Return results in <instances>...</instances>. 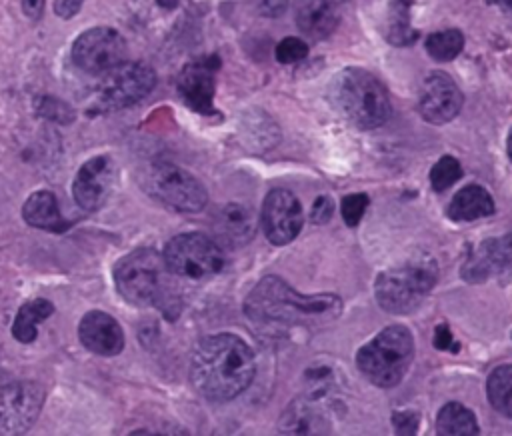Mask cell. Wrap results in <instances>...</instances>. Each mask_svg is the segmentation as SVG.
Here are the masks:
<instances>
[{"label":"cell","mask_w":512,"mask_h":436,"mask_svg":"<svg viewBox=\"0 0 512 436\" xmlns=\"http://www.w3.org/2000/svg\"><path fill=\"white\" fill-rule=\"evenodd\" d=\"M256 372L254 352L234 334H214L200 340L190 362L192 386L212 402L242 394Z\"/></svg>","instance_id":"1"},{"label":"cell","mask_w":512,"mask_h":436,"mask_svg":"<svg viewBox=\"0 0 512 436\" xmlns=\"http://www.w3.org/2000/svg\"><path fill=\"white\" fill-rule=\"evenodd\" d=\"M340 310L342 300L336 294L304 296L278 276H264L244 300V314L262 328L322 326Z\"/></svg>","instance_id":"2"},{"label":"cell","mask_w":512,"mask_h":436,"mask_svg":"<svg viewBox=\"0 0 512 436\" xmlns=\"http://www.w3.org/2000/svg\"><path fill=\"white\" fill-rule=\"evenodd\" d=\"M330 94L340 114L358 128H378L390 118L392 106L386 88L362 68L342 70L334 78Z\"/></svg>","instance_id":"3"},{"label":"cell","mask_w":512,"mask_h":436,"mask_svg":"<svg viewBox=\"0 0 512 436\" xmlns=\"http://www.w3.org/2000/svg\"><path fill=\"white\" fill-rule=\"evenodd\" d=\"M166 264L160 252L142 246L122 256L114 270V284L120 296L134 306H160L168 300Z\"/></svg>","instance_id":"4"},{"label":"cell","mask_w":512,"mask_h":436,"mask_svg":"<svg viewBox=\"0 0 512 436\" xmlns=\"http://www.w3.org/2000/svg\"><path fill=\"white\" fill-rule=\"evenodd\" d=\"M414 358V338L404 326H388L356 354L358 370L376 386L392 388L408 372Z\"/></svg>","instance_id":"5"},{"label":"cell","mask_w":512,"mask_h":436,"mask_svg":"<svg viewBox=\"0 0 512 436\" xmlns=\"http://www.w3.org/2000/svg\"><path fill=\"white\" fill-rule=\"evenodd\" d=\"M436 262L428 256L412 258L384 270L374 284L378 304L392 314L412 312L436 284Z\"/></svg>","instance_id":"6"},{"label":"cell","mask_w":512,"mask_h":436,"mask_svg":"<svg viewBox=\"0 0 512 436\" xmlns=\"http://www.w3.org/2000/svg\"><path fill=\"white\" fill-rule=\"evenodd\" d=\"M156 86V74L142 62H122L102 74L92 102L90 112L106 114L128 108L146 98Z\"/></svg>","instance_id":"7"},{"label":"cell","mask_w":512,"mask_h":436,"mask_svg":"<svg viewBox=\"0 0 512 436\" xmlns=\"http://www.w3.org/2000/svg\"><path fill=\"white\" fill-rule=\"evenodd\" d=\"M162 258L170 274L192 280L210 278L224 266L220 246L200 232H184L170 238Z\"/></svg>","instance_id":"8"},{"label":"cell","mask_w":512,"mask_h":436,"mask_svg":"<svg viewBox=\"0 0 512 436\" xmlns=\"http://www.w3.org/2000/svg\"><path fill=\"white\" fill-rule=\"evenodd\" d=\"M146 192L178 212H198L208 202L202 182L172 162H156L144 176Z\"/></svg>","instance_id":"9"},{"label":"cell","mask_w":512,"mask_h":436,"mask_svg":"<svg viewBox=\"0 0 512 436\" xmlns=\"http://www.w3.org/2000/svg\"><path fill=\"white\" fill-rule=\"evenodd\" d=\"M126 40L108 26L84 30L72 44V62L86 74L102 76L114 66L126 62Z\"/></svg>","instance_id":"10"},{"label":"cell","mask_w":512,"mask_h":436,"mask_svg":"<svg viewBox=\"0 0 512 436\" xmlns=\"http://www.w3.org/2000/svg\"><path fill=\"white\" fill-rule=\"evenodd\" d=\"M46 392L36 382H10L0 388V434L28 430L44 404Z\"/></svg>","instance_id":"11"},{"label":"cell","mask_w":512,"mask_h":436,"mask_svg":"<svg viewBox=\"0 0 512 436\" xmlns=\"http://www.w3.org/2000/svg\"><path fill=\"white\" fill-rule=\"evenodd\" d=\"M304 224V214L298 198L286 188H274L268 192L262 204V228L266 238L284 246L292 242Z\"/></svg>","instance_id":"12"},{"label":"cell","mask_w":512,"mask_h":436,"mask_svg":"<svg viewBox=\"0 0 512 436\" xmlns=\"http://www.w3.org/2000/svg\"><path fill=\"white\" fill-rule=\"evenodd\" d=\"M492 276L512 278V234L482 240L476 248H470L464 260L462 278L466 282H484Z\"/></svg>","instance_id":"13"},{"label":"cell","mask_w":512,"mask_h":436,"mask_svg":"<svg viewBox=\"0 0 512 436\" xmlns=\"http://www.w3.org/2000/svg\"><path fill=\"white\" fill-rule=\"evenodd\" d=\"M462 108V92L446 72H432L424 78L418 110L430 124H446Z\"/></svg>","instance_id":"14"},{"label":"cell","mask_w":512,"mask_h":436,"mask_svg":"<svg viewBox=\"0 0 512 436\" xmlns=\"http://www.w3.org/2000/svg\"><path fill=\"white\" fill-rule=\"evenodd\" d=\"M218 58H202L186 64L178 74L176 88L180 98L186 102L188 108L200 114L214 112V90H216V74Z\"/></svg>","instance_id":"15"},{"label":"cell","mask_w":512,"mask_h":436,"mask_svg":"<svg viewBox=\"0 0 512 436\" xmlns=\"http://www.w3.org/2000/svg\"><path fill=\"white\" fill-rule=\"evenodd\" d=\"M114 164L108 156L100 154L86 160L72 182V196L82 210H98L110 194Z\"/></svg>","instance_id":"16"},{"label":"cell","mask_w":512,"mask_h":436,"mask_svg":"<svg viewBox=\"0 0 512 436\" xmlns=\"http://www.w3.org/2000/svg\"><path fill=\"white\" fill-rule=\"evenodd\" d=\"M78 338L86 350L100 356H116L124 348L122 326L102 310H90L80 318Z\"/></svg>","instance_id":"17"},{"label":"cell","mask_w":512,"mask_h":436,"mask_svg":"<svg viewBox=\"0 0 512 436\" xmlns=\"http://www.w3.org/2000/svg\"><path fill=\"white\" fill-rule=\"evenodd\" d=\"M22 218L28 226L46 232H66L70 228V222L60 214L58 200L50 190L32 192L22 206Z\"/></svg>","instance_id":"18"},{"label":"cell","mask_w":512,"mask_h":436,"mask_svg":"<svg viewBox=\"0 0 512 436\" xmlns=\"http://www.w3.org/2000/svg\"><path fill=\"white\" fill-rule=\"evenodd\" d=\"M214 230L224 242H228L232 246H242L248 240H252L256 222H254L250 208H246L242 204H226L216 214Z\"/></svg>","instance_id":"19"},{"label":"cell","mask_w":512,"mask_h":436,"mask_svg":"<svg viewBox=\"0 0 512 436\" xmlns=\"http://www.w3.org/2000/svg\"><path fill=\"white\" fill-rule=\"evenodd\" d=\"M446 212L452 220L468 222V220H476V218L494 214V200L486 188L468 184L456 192V196L448 204Z\"/></svg>","instance_id":"20"},{"label":"cell","mask_w":512,"mask_h":436,"mask_svg":"<svg viewBox=\"0 0 512 436\" xmlns=\"http://www.w3.org/2000/svg\"><path fill=\"white\" fill-rule=\"evenodd\" d=\"M296 22L306 36L322 40L334 32L338 24V12L334 8V2L310 0L298 10Z\"/></svg>","instance_id":"21"},{"label":"cell","mask_w":512,"mask_h":436,"mask_svg":"<svg viewBox=\"0 0 512 436\" xmlns=\"http://www.w3.org/2000/svg\"><path fill=\"white\" fill-rule=\"evenodd\" d=\"M52 312H54V304L46 298H32L24 302L14 316L12 336L22 344L34 342L38 336V324L44 322L48 316H52Z\"/></svg>","instance_id":"22"},{"label":"cell","mask_w":512,"mask_h":436,"mask_svg":"<svg viewBox=\"0 0 512 436\" xmlns=\"http://www.w3.org/2000/svg\"><path fill=\"white\" fill-rule=\"evenodd\" d=\"M436 432L444 436H472L478 434L476 416L460 402H448L436 416Z\"/></svg>","instance_id":"23"},{"label":"cell","mask_w":512,"mask_h":436,"mask_svg":"<svg viewBox=\"0 0 512 436\" xmlns=\"http://www.w3.org/2000/svg\"><path fill=\"white\" fill-rule=\"evenodd\" d=\"M486 394L498 414L512 418V364H502L492 370L486 382Z\"/></svg>","instance_id":"24"},{"label":"cell","mask_w":512,"mask_h":436,"mask_svg":"<svg viewBox=\"0 0 512 436\" xmlns=\"http://www.w3.org/2000/svg\"><path fill=\"white\" fill-rule=\"evenodd\" d=\"M464 48V36L460 30H442L434 32L426 38V52L438 60V62H448L454 60Z\"/></svg>","instance_id":"25"},{"label":"cell","mask_w":512,"mask_h":436,"mask_svg":"<svg viewBox=\"0 0 512 436\" xmlns=\"http://www.w3.org/2000/svg\"><path fill=\"white\" fill-rule=\"evenodd\" d=\"M320 422L310 402H294L282 416V432H316L314 424Z\"/></svg>","instance_id":"26"},{"label":"cell","mask_w":512,"mask_h":436,"mask_svg":"<svg viewBox=\"0 0 512 436\" xmlns=\"http://www.w3.org/2000/svg\"><path fill=\"white\" fill-rule=\"evenodd\" d=\"M414 30L410 28L408 18V4L404 0H398L390 10V22H388V40L392 44L404 46L414 40Z\"/></svg>","instance_id":"27"},{"label":"cell","mask_w":512,"mask_h":436,"mask_svg":"<svg viewBox=\"0 0 512 436\" xmlns=\"http://www.w3.org/2000/svg\"><path fill=\"white\" fill-rule=\"evenodd\" d=\"M462 178V166L452 156H442L430 170V182L436 192L448 190L456 180Z\"/></svg>","instance_id":"28"},{"label":"cell","mask_w":512,"mask_h":436,"mask_svg":"<svg viewBox=\"0 0 512 436\" xmlns=\"http://www.w3.org/2000/svg\"><path fill=\"white\" fill-rule=\"evenodd\" d=\"M368 208V196L366 194H348L342 200V220L354 228L360 224L364 212Z\"/></svg>","instance_id":"29"},{"label":"cell","mask_w":512,"mask_h":436,"mask_svg":"<svg viewBox=\"0 0 512 436\" xmlns=\"http://www.w3.org/2000/svg\"><path fill=\"white\" fill-rule=\"evenodd\" d=\"M308 54V46L304 40L288 36L284 38L278 46H276V60L282 64H292V62H300L302 58H306Z\"/></svg>","instance_id":"30"},{"label":"cell","mask_w":512,"mask_h":436,"mask_svg":"<svg viewBox=\"0 0 512 436\" xmlns=\"http://www.w3.org/2000/svg\"><path fill=\"white\" fill-rule=\"evenodd\" d=\"M332 208H334V204H332V200H330L328 196H318V198L314 200L312 212H310L312 222H316V224L328 222L330 216H332Z\"/></svg>","instance_id":"31"},{"label":"cell","mask_w":512,"mask_h":436,"mask_svg":"<svg viewBox=\"0 0 512 436\" xmlns=\"http://www.w3.org/2000/svg\"><path fill=\"white\" fill-rule=\"evenodd\" d=\"M434 346L438 350H452V352H458V344L454 340V336L450 334L448 326L446 324H438L436 330H434Z\"/></svg>","instance_id":"32"},{"label":"cell","mask_w":512,"mask_h":436,"mask_svg":"<svg viewBox=\"0 0 512 436\" xmlns=\"http://www.w3.org/2000/svg\"><path fill=\"white\" fill-rule=\"evenodd\" d=\"M84 0H54V12L60 18H72L74 14L80 12Z\"/></svg>","instance_id":"33"},{"label":"cell","mask_w":512,"mask_h":436,"mask_svg":"<svg viewBox=\"0 0 512 436\" xmlns=\"http://www.w3.org/2000/svg\"><path fill=\"white\" fill-rule=\"evenodd\" d=\"M286 2H288V0H258V6H260V12H262V14H266V16H278V14L284 12Z\"/></svg>","instance_id":"34"},{"label":"cell","mask_w":512,"mask_h":436,"mask_svg":"<svg viewBox=\"0 0 512 436\" xmlns=\"http://www.w3.org/2000/svg\"><path fill=\"white\" fill-rule=\"evenodd\" d=\"M22 10L30 20H38L44 10V0H22Z\"/></svg>","instance_id":"35"},{"label":"cell","mask_w":512,"mask_h":436,"mask_svg":"<svg viewBox=\"0 0 512 436\" xmlns=\"http://www.w3.org/2000/svg\"><path fill=\"white\" fill-rule=\"evenodd\" d=\"M156 2H158V6H162L166 10H172L178 6V0H156Z\"/></svg>","instance_id":"36"},{"label":"cell","mask_w":512,"mask_h":436,"mask_svg":"<svg viewBox=\"0 0 512 436\" xmlns=\"http://www.w3.org/2000/svg\"><path fill=\"white\" fill-rule=\"evenodd\" d=\"M492 2H496V4H500L506 12H510L512 14V0H492Z\"/></svg>","instance_id":"37"},{"label":"cell","mask_w":512,"mask_h":436,"mask_svg":"<svg viewBox=\"0 0 512 436\" xmlns=\"http://www.w3.org/2000/svg\"><path fill=\"white\" fill-rule=\"evenodd\" d=\"M506 150H508V156H510V160H512V130H510L508 140H506Z\"/></svg>","instance_id":"38"},{"label":"cell","mask_w":512,"mask_h":436,"mask_svg":"<svg viewBox=\"0 0 512 436\" xmlns=\"http://www.w3.org/2000/svg\"><path fill=\"white\" fill-rule=\"evenodd\" d=\"M328 2H338V0H328Z\"/></svg>","instance_id":"39"}]
</instances>
